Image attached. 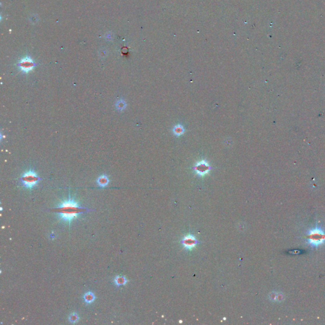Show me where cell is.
<instances>
[{"label":"cell","instance_id":"cell-1","mask_svg":"<svg viewBox=\"0 0 325 325\" xmlns=\"http://www.w3.org/2000/svg\"><path fill=\"white\" fill-rule=\"evenodd\" d=\"M53 210L59 216L60 220L69 222V227L73 219H77L82 213L90 211L88 208L80 206L79 203L71 198L62 202Z\"/></svg>","mask_w":325,"mask_h":325},{"label":"cell","instance_id":"cell-2","mask_svg":"<svg viewBox=\"0 0 325 325\" xmlns=\"http://www.w3.org/2000/svg\"><path fill=\"white\" fill-rule=\"evenodd\" d=\"M307 235V243L312 248H318L325 243V231L321 226H316L310 229Z\"/></svg>","mask_w":325,"mask_h":325},{"label":"cell","instance_id":"cell-3","mask_svg":"<svg viewBox=\"0 0 325 325\" xmlns=\"http://www.w3.org/2000/svg\"><path fill=\"white\" fill-rule=\"evenodd\" d=\"M20 180L25 187L30 189L38 184L40 178L34 170H30L22 175Z\"/></svg>","mask_w":325,"mask_h":325},{"label":"cell","instance_id":"cell-4","mask_svg":"<svg viewBox=\"0 0 325 325\" xmlns=\"http://www.w3.org/2000/svg\"><path fill=\"white\" fill-rule=\"evenodd\" d=\"M35 66V63L30 57H26L20 59L18 63V67L21 71L24 73H28L33 69Z\"/></svg>","mask_w":325,"mask_h":325},{"label":"cell","instance_id":"cell-5","mask_svg":"<svg viewBox=\"0 0 325 325\" xmlns=\"http://www.w3.org/2000/svg\"><path fill=\"white\" fill-rule=\"evenodd\" d=\"M180 242L184 246V248L189 250L195 248L198 243V241L196 240L194 236L192 234H188L185 236Z\"/></svg>","mask_w":325,"mask_h":325},{"label":"cell","instance_id":"cell-6","mask_svg":"<svg viewBox=\"0 0 325 325\" xmlns=\"http://www.w3.org/2000/svg\"><path fill=\"white\" fill-rule=\"evenodd\" d=\"M210 169V167L207 164V163L205 161H202L199 162L195 166V170L199 175H204L208 172V171Z\"/></svg>","mask_w":325,"mask_h":325},{"label":"cell","instance_id":"cell-7","mask_svg":"<svg viewBox=\"0 0 325 325\" xmlns=\"http://www.w3.org/2000/svg\"><path fill=\"white\" fill-rule=\"evenodd\" d=\"M128 283L127 278L124 276H116L114 279V283L116 285V287H120L121 286H124Z\"/></svg>","mask_w":325,"mask_h":325},{"label":"cell","instance_id":"cell-8","mask_svg":"<svg viewBox=\"0 0 325 325\" xmlns=\"http://www.w3.org/2000/svg\"><path fill=\"white\" fill-rule=\"evenodd\" d=\"M97 184L101 187H105L108 185L109 182V179L108 177L105 175L100 176L97 180Z\"/></svg>","mask_w":325,"mask_h":325},{"label":"cell","instance_id":"cell-9","mask_svg":"<svg viewBox=\"0 0 325 325\" xmlns=\"http://www.w3.org/2000/svg\"><path fill=\"white\" fill-rule=\"evenodd\" d=\"M83 299L86 303L90 304V303L94 302L95 299V296L93 292L88 291L87 293H86V294L84 295Z\"/></svg>","mask_w":325,"mask_h":325},{"label":"cell","instance_id":"cell-10","mask_svg":"<svg viewBox=\"0 0 325 325\" xmlns=\"http://www.w3.org/2000/svg\"><path fill=\"white\" fill-rule=\"evenodd\" d=\"M269 297L270 301L274 302H280L283 299V295L280 294V293L273 292L269 295Z\"/></svg>","mask_w":325,"mask_h":325},{"label":"cell","instance_id":"cell-11","mask_svg":"<svg viewBox=\"0 0 325 325\" xmlns=\"http://www.w3.org/2000/svg\"><path fill=\"white\" fill-rule=\"evenodd\" d=\"M79 319H80V317L78 316V314L76 312H73V314H71L69 317V320L70 321V323L73 324L78 323Z\"/></svg>","mask_w":325,"mask_h":325},{"label":"cell","instance_id":"cell-12","mask_svg":"<svg viewBox=\"0 0 325 325\" xmlns=\"http://www.w3.org/2000/svg\"><path fill=\"white\" fill-rule=\"evenodd\" d=\"M116 106V108L118 110H123L126 108L127 104H126V102H124L123 100H120V101L117 102Z\"/></svg>","mask_w":325,"mask_h":325},{"label":"cell","instance_id":"cell-13","mask_svg":"<svg viewBox=\"0 0 325 325\" xmlns=\"http://www.w3.org/2000/svg\"><path fill=\"white\" fill-rule=\"evenodd\" d=\"M173 132L177 135H180L184 133V129L181 125H177L175 127V128H173Z\"/></svg>","mask_w":325,"mask_h":325}]
</instances>
